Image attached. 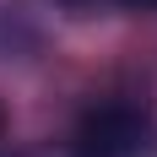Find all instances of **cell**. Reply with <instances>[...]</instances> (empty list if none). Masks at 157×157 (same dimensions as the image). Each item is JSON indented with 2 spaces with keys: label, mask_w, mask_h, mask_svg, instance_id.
Masks as SVG:
<instances>
[{
  "label": "cell",
  "mask_w": 157,
  "mask_h": 157,
  "mask_svg": "<svg viewBox=\"0 0 157 157\" xmlns=\"http://www.w3.org/2000/svg\"><path fill=\"white\" fill-rule=\"evenodd\" d=\"M65 11L92 16V11H157V0H60Z\"/></svg>",
  "instance_id": "7a4b0ae2"
},
{
  "label": "cell",
  "mask_w": 157,
  "mask_h": 157,
  "mask_svg": "<svg viewBox=\"0 0 157 157\" xmlns=\"http://www.w3.org/2000/svg\"><path fill=\"white\" fill-rule=\"evenodd\" d=\"M44 157H71V146H65V152H44Z\"/></svg>",
  "instance_id": "3957f363"
},
{
  "label": "cell",
  "mask_w": 157,
  "mask_h": 157,
  "mask_svg": "<svg viewBox=\"0 0 157 157\" xmlns=\"http://www.w3.org/2000/svg\"><path fill=\"white\" fill-rule=\"evenodd\" d=\"M0 130H6V114H0Z\"/></svg>",
  "instance_id": "277c9868"
},
{
  "label": "cell",
  "mask_w": 157,
  "mask_h": 157,
  "mask_svg": "<svg viewBox=\"0 0 157 157\" xmlns=\"http://www.w3.org/2000/svg\"><path fill=\"white\" fill-rule=\"evenodd\" d=\"M0 157H11V152H0Z\"/></svg>",
  "instance_id": "5b68a950"
},
{
  "label": "cell",
  "mask_w": 157,
  "mask_h": 157,
  "mask_svg": "<svg viewBox=\"0 0 157 157\" xmlns=\"http://www.w3.org/2000/svg\"><path fill=\"white\" fill-rule=\"evenodd\" d=\"M71 157H157V119L146 103H98L81 114Z\"/></svg>",
  "instance_id": "6da1fadb"
}]
</instances>
